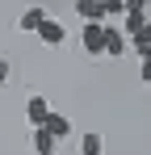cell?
<instances>
[{
	"instance_id": "9c48e42d",
	"label": "cell",
	"mask_w": 151,
	"mask_h": 155,
	"mask_svg": "<svg viewBox=\"0 0 151 155\" xmlns=\"http://www.w3.org/2000/svg\"><path fill=\"white\" fill-rule=\"evenodd\" d=\"M126 51H134L139 59H151V29H143V34H134V38L126 42Z\"/></svg>"
},
{
	"instance_id": "52a82bcc",
	"label": "cell",
	"mask_w": 151,
	"mask_h": 155,
	"mask_svg": "<svg viewBox=\"0 0 151 155\" xmlns=\"http://www.w3.org/2000/svg\"><path fill=\"white\" fill-rule=\"evenodd\" d=\"M46 113H50V101H46V97H29V101H25V117H29L34 130L46 122Z\"/></svg>"
},
{
	"instance_id": "7c38bea8",
	"label": "cell",
	"mask_w": 151,
	"mask_h": 155,
	"mask_svg": "<svg viewBox=\"0 0 151 155\" xmlns=\"http://www.w3.org/2000/svg\"><path fill=\"white\" fill-rule=\"evenodd\" d=\"M8 76H13V67H8V59H0V84H8Z\"/></svg>"
},
{
	"instance_id": "ba28073f",
	"label": "cell",
	"mask_w": 151,
	"mask_h": 155,
	"mask_svg": "<svg viewBox=\"0 0 151 155\" xmlns=\"http://www.w3.org/2000/svg\"><path fill=\"white\" fill-rule=\"evenodd\" d=\"M46 17H50L46 8H25V13H21V21H17V25H21L25 34H38V25H42Z\"/></svg>"
},
{
	"instance_id": "8992f818",
	"label": "cell",
	"mask_w": 151,
	"mask_h": 155,
	"mask_svg": "<svg viewBox=\"0 0 151 155\" xmlns=\"http://www.w3.org/2000/svg\"><path fill=\"white\" fill-rule=\"evenodd\" d=\"M76 13L84 17V25H105V4H101V0H80Z\"/></svg>"
},
{
	"instance_id": "3957f363",
	"label": "cell",
	"mask_w": 151,
	"mask_h": 155,
	"mask_svg": "<svg viewBox=\"0 0 151 155\" xmlns=\"http://www.w3.org/2000/svg\"><path fill=\"white\" fill-rule=\"evenodd\" d=\"M38 130H46L50 138L59 143V138H67V134H72V117H63V113H55V109H50V113H46V122H42Z\"/></svg>"
},
{
	"instance_id": "6da1fadb",
	"label": "cell",
	"mask_w": 151,
	"mask_h": 155,
	"mask_svg": "<svg viewBox=\"0 0 151 155\" xmlns=\"http://www.w3.org/2000/svg\"><path fill=\"white\" fill-rule=\"evenodd\" d=\"M122 17H126V21H122V38H126V34L134 38V34H143V29H147V8H143V4H126Z\"/></svg>"
},
{
	"instance_id": "8fae6325",
	"label": "cell",
	"mask_w": 151,
	"mask_h": 155,
	"mask_svg": "<svg viewBox=\"0 0 151 155\" xmlns=\"http://www.w3.org/2000/svg\"><path fill=\"white\" fill-rule=\"evenodd\" d=\"M55 147H59V143L50 138L46 130H34V151H38V155H55Z\"/></svg>"
},
{
	"instance_id": "277c9868",
	"label": "cell",
	"mask_w": 151,
	"mask_h": 155,
	"mask_svg": "<svg viewBox=\"0 0 151 155\" xmlns=\"http://www.w3.org/2000/svg\"><path fill=\"white\" fill-rule=\"evenodd\" d=\"M101 54H105V59H122V54H130L118 25H105V51H101Z\"/></svg>"
},
{
	"instance_id": "7a4b0ae2",
	"label": "cell",
	"mask_w": 151,
	"mask_h": 155,
	"mask_svg": "<svg viewBox=\"0 0 151 155\" xmlns=\"http://www.w3.org/2000/svg\"><path fill=\"white\" fill-rule=\"evenodd\" d=\"M80 46H84V54H101L105 51V25H84L80 29Z\"/></svg>"
},
{
	"instance_id": "5b68a950",
	"label": "cell",
	"mask_w": 151,
	"mask_h": 155,
	"mask_svg": "<svg viewBox=\"0 0 151 155\" xmlns=\"http://www.w3.org/2000/svg\"><path fill=\"white\" fill-rule=\"evenodd\" d=\"M38 38H42V42H46V46H63V42H67V29L59 25V21H55V17H46V21H42V25H38Z\"/></svg>"
},
{
	"instance_id": "30bf717a",
	"label": "cell",
	"mask_w": 151,
	"mask_h": 155,
	"mask_svg": "<svg viewBox=\"0 0 151 155\" xmlns=\"http://www.w3.org/2000/svg\"><path fill=\"white\" fill-rule=\"evenodd\" d=\"M105 151V138H101L97 130H88L84 138H80V155H101Z\"/></svg>"
}]
</instances>
